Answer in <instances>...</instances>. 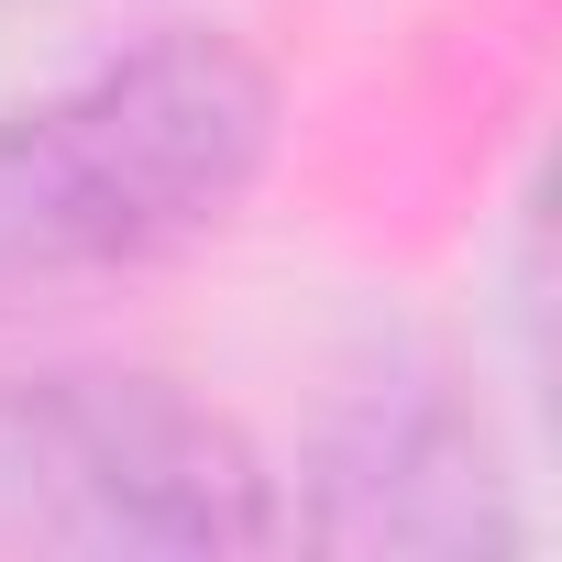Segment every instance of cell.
<instances>
[{"label": "cell", "mask_w": 562, "mask_h": 562, "mask_svg": "<svg viewBox=\"0 0 562 562\" xmlns=\"http://www.w3.org/2000/svg\"><path fill=\"white\" fill-rule=\"evenodd\" d=\"M276 155V78L232 34H155L0 111V310L210 243Z\"/></svg>", "instance_id": "obj_1"}, {"label": "cell", "mask_w": 562, "mask_h": 562, "mask_svg": "<svg viewBox=\"0 0 562 562\" xmlns=\"http://www.w3.org/2000/svg\"><path fill=\"white\" fill-rule=\"evenodd\" d=\"M0 540L254 551L276 507L243 430L155 375H0Z\"/></svg>", "instance_id": "obj_2"}]
</instances>
